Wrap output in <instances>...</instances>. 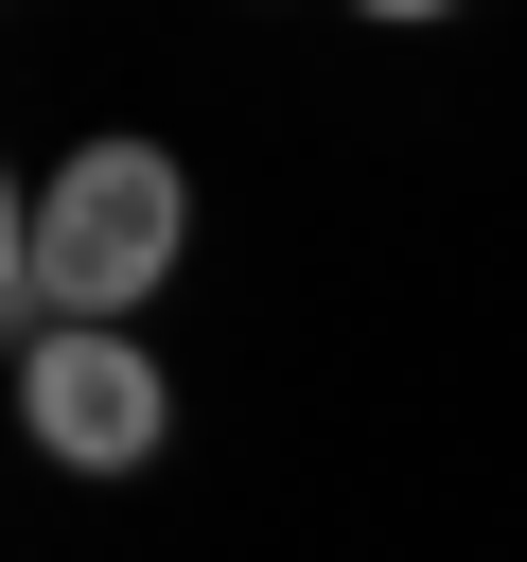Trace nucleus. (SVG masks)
<instances>
[{
  "mask_svg": "<svg viewBox=\"0 0 527 562\" xmlns=\"http://www.w3.org/2000/svg\"><path fill=\"white\" fill-rule=\"evenodd\" d=\"M18 422H35L70 474H141L158 422H176V386L141 369V334H35V351H18Z\"/></svg>",
  "mask_w": 527,
  "mask_h": 562,
  "instance_id": "f03ea898",
  "label": "nucleus"
},
{
  "mask_svg": "<svg viewBox=\"0 0 527 562\" xmlns=\"http://www.w3.org/2000/svg\"><path fill=\"white\" fill-rule=\"evenodd\" d=\"M176 228H193V193H176L158 140H70L18 211V316L35 334H123L176 281Z\"/></svg>",
  "mask_w": 527,
  "mask_h": 562,
  "instance_id": "f257e3e1",
  "label": "nucleus"
}]
</instances>
